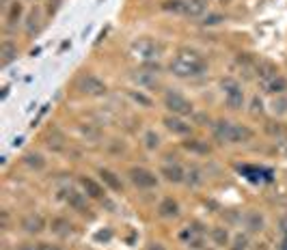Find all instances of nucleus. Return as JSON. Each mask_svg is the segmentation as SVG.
<instances>
[{
	"instance_id": "obj_1",
	"label": "nucleus",
	"mask_w": 287,
	"mask_h": 250,
	"mask_svg": "<svg viewBox=\"0 0 287 250\" xmlns=\"http://www.w3.org/2000/svg\"><path fill=\"white\" fill-rule=\"evenodd\" d=\"M168 67L177 78H199L207 74V63L192 50H179Z\"/></svg>"
},
{
	"instance_id": "obj_2",
	"label": "nucleus",
	"mask_w": 287,
	"mask_h": 250,
	"mask_svg": "<svg viewBox=\"0 0 287 250\" xmlns=\"http://www.w3.org/2000/svg\"><path fill=\"white\" fill-rule=\"evenodd\" d=\"M214 138L223 144H240V142H249L253 138V129L240 123L231 121H218L214 125Z\"/></svg>"
},
{
	"instance_id": "obj_3",
	"label": "nucleus",
	"mask_w": 287,
	"mask_h": 250,
	"mask_svg": "<svg viewBox=\"0 0 287 250\" xmlns=\"http://www.w3.org/2000/svg\"><path fill=\"white\" fill-rule=\"evenodd\" d=\"M220 87H223V91H225L227 108L240 110L244 106V91H242V87H240L238 80H233V78H225V80L220 82Z\"/></svg>"
},
{
	"instance_id": "obj_4",
	"label": "nucleus",
	"mask_w": 287,
	"mask_h": 250,
	"mask_svg": "<svg viewBox=\"0 0 287 250\" xmlns=\"http://www.w3.org/2000/svg\"><path fill=\"white\" fill-rule=\"evenodd\" d=\"M164 106L177 117H188L194 113V106L177 91H166L164 93Z\"/></svg>"
},
{
	"instance_id": "obj_5",
	"label": "nucleus",
	"mask_w": 287,
	"mask_h": 250,
	"mask_svg": "<svg viewBox=\"0 0 287 250\" xmlns=\"http://www.w3.org/2000/svg\"><path fill=\"white\" fill-rule=\"evenodd\" d=\"M128 177H130V181H132L136 188H141V190H151V188L158 186V177H155L151 170L141 168V166L130 168Z\"/></svg>"
},
{
	"instance_id": "obj_6",
	"label": "nucleus",
	"mask_w": 287,
	"mask_h": 250,
	"mask_svg": "<svg viewBox=\"0 0 287 250\" xmlns=\"http://www.w3.org/2000/svg\"><path fill=\"white\" fill-rule=\"evenodd\" d=\"M78 91L84 95H104L106 93V84H104L100 78L93 76V74H84L78 78Z\"/></svg>"
},
{
	"instance_id": "obj_7",
	"label": "nucleus",
	"mask_w": 287,
	"mask_h": 250,
	"mask_svg": "<svg viewBox=\"0 0 287 250\" xmlns=\"http://www.w3.org/2000/svg\"><path fill=\"white\" fill-rule=\"evenodd\" d=\"M132 50L143 58V61H155L162 52V45L155 43V41H149V39H141V41H136L132 45Z\"/></svg>"
},
{
	"instance_id": "obj_8",
	"label": "nucleus",
	"mask_w": 287,
	"mask_h": 250,
	"mask_svg": "<svg viewBox=\"0 0 287 250\" xmlns=\"http://www.w3.org/2000/svg\"><path fill=\"white\" fill-rule=\"evenodd\" d=\"M164 125H166V129H171L173 134H179V136H188L192 131V125L184 121V117H177V115L164 117Z\"/></svg>"
},
{
	"instance_id": "obj_9",
	"label": "nucleus",
	"mask_w": 287,
	"mask_h": 250,
	"mask_svg": "<svg viewBox=\"0 0 287 250\" xmlns=\"http://www.w3.org/2000/svg\"><path fill=\"white\" fill-rule=\"evenodd\" d=\"M160 175L164 177L166 181H171V183L186 181V173H184V168H181L177 162H175V164H164V166L160 168Z\"/></svg>"
},
{
	"instance_id": "obj_10",
	"label": "nucleus",
	"mask_w": 287,
	"mask_h": 250,
	"mask_svg": "<svg viewBox=\"0 0 287 250\" xmlns=\"http://www.w3.org/2000/svg\"><path fill=\"white\" fill-rule=\"evenodd\" d=\"M22 229L26 233H30V235H39L45 229V220L39 214H28L22 220Z\"/></svg>"
},
{
	"instance_id": "obj_11",
	"label": "nucleus",
	"mask_w": 287,
	"mask_h": 250,
	"mask_svg": "<svg viewBox=\"0 0 287 250\" xmlns=\"http://www.w3.org/2000/svg\"><path fill=\"white\" fill-rule=\"evenodd\" d=\"M158 214L162 216V218H175V216L179 214V205H177V201L171 199V196L162 199V201H160V205H158Z\"/></svg>"
},
{
	"instance_id": "obj_12",
	"label": "nucleus",
	"mask_w": 287,
	"mask_h": 250,
	"mask_svg": "<svg viewBox=\"0 0 287 250\" xmlns=\"http://www.w3.org/2000/svg\"><path fill=\"white\" fill-rule=\"evenodd\" d=\"M264 89L268 91L270 95H283L285 91H287V80L283 76H275V78H270V80H266L264 82Z\"/></svg>"
},
{
	"instance_id": "obj_13",
	"label": "nucleus",
	"mask_w": 287,
	"mask_h": 250,
	"mask_svg": "<svg viewBox=\"0 0 287 250\" xmlns=\"http://www.w3.org/2000/svg\"><path fill=\"white\" fill-rule=\"evenodd\" d=\"M264 216L259 214V212H249L244 216V227L249 229L251 233H259V231H264Z\"/></svg>"
},
{
	"instance_id": "obj_14",
	"label": "nucleus",
	"mask_w": 287,
	"mask_h": 250,
	"mask_svg": "<svg viewBox=\"0 0 287 250\" xmlns=\"http://www.w3.org/2000/svg\"><path fill=\"white\" fill-rule=\"evenodd\" d=\"M100 177H102V181L106 183V186H108L110 190H115V192H121V190H123V181L113 173V170L102 168V170H100Z\"/></svg>"
},
{
	"instance_id": "obj_15",
	"label": "nucleus",
	"mask_w": 287,
	"mask_h": 250,
	"mask_svg": "<svg viewBox=\"0 0 287 250\" xmlns=\"http://www.w3.org/2000/svg\"><path fill=\"white\" fill-rule=\"evenodd\" d=\"M207 11V0H186V11L184 15L190 17H199Z\"/></svg>"
},
{
	"instance_id": "obj_16",
	"label": "nucleus",
	"mask_w": 287,
	"mask_h": 250,
	"mask_svg": "<svg viewBox=\"0 0 287 250\" xmlns=\"http://www.w3.org/2000/svg\"><path fill=\"white\" fill-rule=\"evenodd\" d=\"M80 183H82L87 196H91V199H102V196H104V190H102V186L97 181L89 179V177H80Z\"/></svg>"
},
{
	"instance_id": "obj_17",
	"label": "nucleus",
	"mask_w": 287,
	"mask_h": 250,
	"mask_svg": "<svg viewBox=\"0 0 287 250\" xmlns=\"http://www.w3.org/2000/svg\"><path fill=\"white\" fill-rule=\"evenodd\" d=\"M0 56H2V61H0L2 67H6V65L17 58V48L11 41H2V45H0Z\"/></svg>"
},
{
	"instance_id": "obj_18",
	"label": "nucleus",
	"mask_w": 287,
	"mask_h": 250,
	"mask_svg": "<svg viewBox=\"0 0 287 250\" xmlns=\"http://www.w3.org/2000/svg\"><path fill=\"white\" fill-rule=\"evenodd\" d=\"M132 78H134V82L141 84V87H155V84H158V76H155L153 71H147V69L136 71Z\"/></svg>"
},
{
	"instance_id": "obj_19",
	"label": "nucleus",
	"mask_w": 287,
	"mask_h": 250,
	"mask_svg": "<svg viewBox=\"0 0 287 250\" xmlns=\"http://www.w3.org/2000/svg\"><path fill=\"white\" fill-rule=\"evenodd\" d=\"M67 203H69V207L76 209V212H84V209H87V194H80V192H74V190H71L69 196H67Z\"/></svg>"
},
{
	"instance_id": "obj_20",
	"label": "nucleus",
	"mask_w": 287,
	"mask_h": 250,
	"mask_svg": "<svg viewBox=\"0 0 287 250\" xmlns=\"http://www.w3.org/2000/svg\"><path fill=\"white\" fill-rule=\"evenodd\" d=\"M210 235H212V240H214V244H216V246H227V244H229V231L223 229V227H214Z\"/></svg>"
},
{
	"instance_id": "obj_21",
	"label": "nucleus",
	"mask_w": 287,
	"mask_h": 250,
	"mask_svg": "<svg viewBox=\"0 0 287 250\" xmlns=\"http://www.w3.org/2000/svg\"><path fill=\"white\" fill-rule=\"evenodd\" d=\"M24 162H26V166H30V168H35V170H41L45 166V160H43V155L41 153H26L24 155Z\"/></svg>"
},
{
	"instance_id": "obj_22",
	"label": "nucleus",
	"mask_w": 287,
	"mask_h": 250,
	"mask_svg": "<svg viewBox=\"0 0 287 250\" xmlns=\"http://www.w3.org/2000/svg\"><path fill=\"white\" fill-rule=\"evenodd\" d=\"M186 183H188L190 188L201 186V183H203V173H201V168L192 166L190 170H188V173H186Z\"/></svg>"
},
{
	"instance_id": "obj_23",
	"label": "nucleus",
	"mask_w": 287,
	"mask_h": 250,
	"mask_svg": "<svg viewBox=\"0 0 287 250\" xmlns=\"http://www.w3.org/2000/svg\"><path fill=\"white\" fill-rule=\"evenodd\" d=\"M143 140H145V147H147L149 151H155V149L160 147V136L155 134L153 129H147L145 136H143Z\"/></svg>"
},
{
	"instance_id": "obj_24",
	"label": "nucleus",
	"mask_w": 287,
	"mask_h": 250,
	"mask_svg": "<svg viewBox=\"0 0 287 250\" xmlns=\"http://www.w3.org/2000/svg\"><path fill=\"white\" fill-rule=\"evenodd\" d=\"M52 231H54L56 235H69L71 233V225L67 220H63V218H56V220H52Z\"/></svg>"
},
{
	"instance_id": "obj_25",
	"label": "nucleus",
	"mask_w": 287,
	"mask_h": 250,
	"mask_svg": "<svg viewBox=\"0 0 287 250\" xmlns=\"http://www.w3.org/2000/svg\"><path fill=\"white\" fill-rule=\"evenodd\" d=\"M184 147L188 151H197V153H210V144L203 140H186Z\"/></svg>"
},
{
	"instance_id": "obj_26",
	"label": "nucleus",
	"mask_w": 287,
	"mask_h": 250,
	"mask_svg": "<svg viewBox=\"0 0 287 250\" xmlns=\"http://www.w3.org/2000/svg\"><path fill=\"white\" fill-rule=\"evenodd\" d=\"M162 9H164V11H173V13H181V15H184L186 0H166V2L162 4Z\"/></svg>"
},
{
	"instance_id": "obj_27",
	"label": "nucleus",
	"mask_w": 287,
	"mask_h": 250,
	"mask_svg": "<svg viewBox=\"0 0 287 250\" xmlns=\"http://www.w3.org/2000/svg\"><path fill=\"white\" fill-rule=\"evenodd\" d=\"M19 17H22V4L13 2L9 9V15H6V22H9V26H15L19 22Z\"/></svg>"
},
{
	"instance_id": "obj_28",
	"label": "nucleus",
	"mask_w": 287,
	"mask_h": 250,
	"mask_svg": "<svg viewBox=\"0 0 287 250\" xmlns=\"http://www.w3.org/2000/svg\"><path fill=\"white\" fill-rule=\"evenodd\" d=\"M39 19H41V17H39V13H37V11H32L30 15H28V22H26V32H28L30 37L39 30Z\"/></svg>"
},
{
	"instance_id": "obj_29",
	"label": "nucleus",
	"mask_w": 287,
	"mask_h": 250,
	"mask_svg": "<svg viewBox=\"0 0 287 250\" xmlns=\"http://www.w3.org/2000/svg\"><path fill=\"white\" fill-rule=\"evenodd\" d=\"M130 95H132L134 97V102H139L141 104V106H145V108H151V100H149V97L147 95H143V93H136V91H130Z\"/></svg>"
},
{
	"instance_id": "obj_30",
	"label": "nucleus",
	"mask_w": 287,
	"mask_h": 250,
	"mask_svg": "<svg viewBox=\"0 0 287 250\" xmlns=\"http://www.w3.org/2000/svg\"><path fill=\"white\" fill-rule=\"evenodd\" d=\"M246 246H249V238H246V235H238V238L233 240L231 250H246Z\"/></svg>"
},
{
	"instance_id": "obj_31",
	"label": "nucleus",
	"mask_w": 287,
	"mask_h": 250,
	"mask_svg": "<svg viewBox=\"0 0 287 250\" xmlns=\"http://www.w3.org/2000/svg\"><path fill=\"white\" fill-rule=\"evenodd\" d=\"M220 22H225V17L220 15V13H210V15L205 17V26H216V24H220Z\"/></svg>"
},
{
	"instance_id": "obj_32",
	"label": "nucleus",
	"mask_w": 287,
	"mask_h": 250,
	"mask_svg": "<svg viewBox=\"0 0 287 250\" xmlns=\"http://www.w3.org/2000/svg\"><path fill=\"white\" fill-rule=\"evenodd\" d=\"M275 113H279V115L287 113V97H279V100H275Z\"/></svg>"
},
{
	"instance_id": "obj_33",
	"label": "nucleus",
	"mask_w": 287,
	"mask_h": 250,
	"mask_svg": "<svg viewBox=\"0 0 287 250\" xmlns=\"http://www.w3.org/2000/svg\"><path fill=\"white\" fill-rule=\"evenodd\" d=\"M262 113V102H259V97H253V115Z\"/></svg>"
},
{
	"instance_id": "obj_34",
	"label": "nucleus",
	"mask_w": 287,
	"mask_h": 250,
	"mask_svg": "<svg viewBox=\"0 0 287 250\" xmlns=\"http://www.w3.org/2000/svg\"><path fill=\"white\" fill-rule=\"evenodd\" d=\"M39 250H63V248L56 244H39Z\"/></svg>"
},
{
	"instance_id": "obj_35",
	"label": "nucleus",
	"mask_w": 287,
	"mask_h": 250,
	"mask_svg": "<svg viewBox=\"0 0 287 250\" xmlns=\"http://www.w3.org/2000/svg\"><path fill=\"white\" fill-rule=\"evenodd\" d=\"M147 250H166V248L162 246V244H155V242H153V244H149V246H147Z\"/></svg>"
},
{
	"instance_id": "obj_36",
	"label": "nucleus",
	"mask_w": 287,
	"mask_h": 250,
	"mask_svg": "<svg viewBox=\"0 0 287 250\" xmlns=\"http://www.w3.org/2000/svg\"><path fill=\"white\" fill-rule=\"evenodd\" d=\"M281 231H283V238H287V218L281 220Z\"/></svg>"
},
{
	"instance_id": "obj_37",
	"label": "nucleus",
	"mask_w": 287,
	"mask_h": 250,
	"mask_svg": "<svg viewBox=\"0 0 287 250\" xmlns=\"http://www.w3.org/2000/svg\"><path fill=\"white\" fill-rule=\"evenodd\" d=\"M17 250H39V246L35 248V246H32V244H22V246H19Z\"/></svg>"
},
{
	"instance_id": "obj_38",
	"label": "nucleus",
	"mask_w": 287,
	"mask_h": 250,
	"mask_svg": "<svg viewBox=\"0 0 287 250\" xmlns=\"http://www.w3.org/2000/svg\"><path fill=\"white\" fill-rule=\"evenodd\" d=\"M279 250H287V238H283V242H281V246H279Z\"/></svg>"
}]
</instances>
